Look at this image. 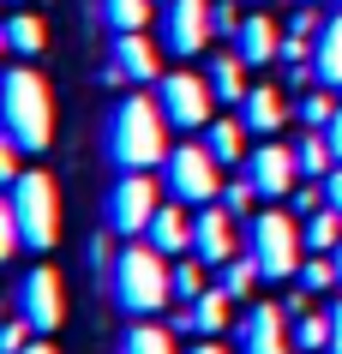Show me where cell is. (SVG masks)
<instances>
[{"label": "cell", "mask_w": 342, "mask_h": 354, "mask_svg": "<svg viewBox=\"0 0 342 354\" xmlns=\"http://www.w3.org/2000/svg\"><path fill=\"white\" fill-rule=\"evenodd\" d=\"M108 270H114V300H120V313L151 318V313H162L174 300V264H169V252H156L151 241H133Z\"/></svg>", "instance_id": "cell-4"}, {"label": "cell", "mask_w": 342, "mask_h": 354, "mask_svg": "<svg viewBox=\"0 0 342 354\" xmlns=\"http://www.w3.org/2000/svg\"><path fill=\"white\" fill-rule=\"evenodd\" d=\"M205 78H210V91L222 96V102H240V96L252 91V84H247V60L234 55V48H228V55H216V60H210V66H205Z\"/></svg>", "instance_id": "cell-21"}, {"label": "cell", "mask_w": 342, "mask_h": 354, "mask_svg": "<svg viewBox=\"0 0 342 354\" xmlns=\"http://www.w3.org/2000/svg\"><path fill=\"white\" fill-rule=\"evenodd\" d=\"M156 6H169V0H156Z\"/></svg>", "instance_id": "cell-43"}, {"label": "cell", "mask_w": 342, "mask_h": 354, "mask_svg": "<svg viewBox=\"0 0 342 354\" xmlns=\"http://www.w3.org/2000/svg\"><path fill=\"white\" fill-rule=\"evenodd\" d=\"M108 84H156V48L144 42V30H126V37H114V60H108Z\"/></svg>", "instance_id": "cell-14"}, {"label": "cell", "mask_w": 342, "mask_h": 354, "mask_svg": "<svg viewBox=\"0 0 342 354\" xmlns=\"http://www.w3.org/2000/svg\"><path fill=\"white\" fill-rule=\"evenodd\" d=\"M156 180L151 174H120L108 187V228L120 234V241H144V228H151L156 216Z\"/></svg>", "instance_id": "cell-8"}, {"label": "cell", "mask_w": 342, "mask_h": 354, "mask_svg": "<svg viewBox=\"0 0 342 354\" xmlns=\"http://www.w3.org/2000/svg\"><path fill=\"white\" fill-rule=\"evenodd\" d=\"M330 259H336V277H342V246H336V252H330Z\"/></svg>", "instance_id": "cell-41"}, {"label": "cell", "mask_w": 342, "mask_h": 354, "mask_svg": "<svg viewBox=\"0 0 342 354\" xmlns=\"http://www.w3.org/2000/svg\"><path fill=\"white\" fill-rule=\"evenodd\" d=\"M60 241V192L48 174H19L0 216V252H48Z\"/></svg>", "instance_id": "cell-2"}, {"label": "cell", "mask_w": 342, "mask_h": 354, "mask_svg": "<svg viewBox=\"0 0 342 354\" xmlns=\"http://www.w3.org/2000/svg\"><path fill=\"white\" fill-rule=\"evenodd\" d=\"M6 48H12L19 60L42 55V48H48V24L30 19V12H12V19H6Z\"/></svg>", "instance_id": "cell-23"}, {"label": "cell", "mask_w": 342, "mask_h": 354, "mask_svg": "<svg viewBox=\"0 0 342 354\" xmlns=\"http://www.w3.org/2000/svg\"><path fill=\"white\" fill-rule=\"evenodd\" d=\"M19 318L37 336L60 330V318H66V288H60V277L48 270V264H30V270L19 277Z\"/></svg>", "instance_id": "cell-9"}, {"label": "cell", "mask_w": 342, "mask_h": 354, "mask_svg": "<svg viewBox=\"0 0 342 354\" xmlns=\"http://www.w3.org/2000/svg\"><path fill=\"white\" fill-rule=\"evenodd\" d=\"M216 37V6L210 0H169L162 6V48L169 55H205Z\"/></svg>", "instance_id": "cell-10"}, {"label": "cell", "mask_w": 342, "mask_h": 354, "mask_svg": "<svg viewBox=\"0 0 342 354\" xmlns=\"http://www.w3.org/2000/svg\"><path fill=\"white\" fill-rule=\"evenodd\" d=\"M205 150L222 168H240V156H247V120H210L205 127Z\"/></svg>", "instance_id": "cell-20"}, {"label": "cell", "mask_w": 342, "mask_h": 354, "mask_svg": "<svg viewBox=\"0 0 342 354\" xmlns=\"http://www.w3.org/2000/svg\"><path fill=\"white\" fill-rule=\"evenodd\" d=\"M192 252H198L205 264H228L234 259V210L228 205L192 210Z\"/></svg>", "instance_id": "cell-13"}, {"label": "cell", "mask_w": 342, "mask_h": 354, "mask_svg": "<svg viewBox=\"0 0 342 354\" xmlns=\"http://www.w3.org/2000/svg\"><path fill=\"white\" fill-rule=\"evenodd\" d=\"M144 241L156 246V252H169V259H187L192 252V210L174 198V205H162L151 216V228H144Z\"/></svg>", "instance_id": "cell-15"}, {"label": "cell", "mask_w": 342, "mask_h": 354, "mask_svg": "<svg viewBox=\"0 0 342 354\" xmlns=\"http://www.w3.org/2000/svg\"><path fill=\"white\" fill-rule=\"evenodd\" d=\"M252 198H258V187H252L247 174H240V180H228V187H222V205L234 210V216H247V205H252Z\"/></svg>", "instance_id": "cell-33"}, {"label": "cell", "mask_w": 342, "mask_h": 354, "mask_svg": "<svg viewBox=\"0 0 342 354\" xmlns=\"http://www.w3.org/2000/svg\"><path fill=\"white\" fill-rule=\"evenodd\" d=\"M301 6H319V0H301Z\"/></svg>", "instance_id": "cell-42"}, {"label": "cell", "mask_w": 342, "mask_h": 354, "mask_svg": "<svg viewBox=\"0 0 342 354\" xmlns=\"http://www.w3.org/2000/svg\"><path fill=\"white\" fill-rule=\"evenodd\" d=\"M19 354H55V342L42 336V342H30V348H19Z\"/></svg>", "instance_id": "cell-40"}, {"label": "cell", "mask_w": 342, "mask_h": 354, "mask_svg": "<svg viewBox=\"0 0 342 354\" xmlns=\"http://www.w3.org/2000/svg\"><path fill=\"white\" fill-rule=\"evenodd\" d=\"M294 156H301V174H306V180H324V174L336 168V150H330V138H324V132H312V127H306V138L294 145Z\"/></svg>", "instance_id": "cell-24"}, {"label": "cell", "mask_w": 342, "mask_h": 354, "mask_svg": "<svg viewBox=\"0 0 342 354\" xmlns=\"http://www.w3.org/2000/svg\"><path fill=\"white\" fill-rule=\"evenodd\" d=\"M336 109H342V102H336V91H312V96H306V102H301V127L324 132V127H330V120H336Z\"/></svg>", "instance_id": "cell-30"}, {"label": "cell", "mask_w": 342, "mask_h": 354, "mask_svg": "<svg viewBox=\"0 0 342 354\" xmlns=\"http://www.w3.org/2000/svg\"><path fill=\"white\" fill-rule=\"evenodd\" d=\"M336 259H330V252H312V259L301 264V288L306 295H324V288H336Z\"/></svg>", "instance_id": "cell-29"}, {"label": "cell", "mask_w": 342, "mask_h": 354, "mask_svg": "<svg viewBox=\"0 0 342 354\" xmlns=\"http://www.w3.org/2000/svg\"><path fill=\"white\" fill-rule=\"evenodd\" d=\"M240 174L258 187V198H288V192L306 180V174H301V156H294V145H276V138H265V145L252 150Z\"/></svg>", "instance_id": "cell-11"}, {"label": "cell", "mask_w": 342, "mask_h": 354, "mask_svg": "<svg viewBox=\"0 0 342 354\" xmlns=\"http://www.w3.org/2000/svg\"><path fill=\"white\" fill-rule=\"evenodd\" d=\"M294 348L301 354H324L330 348V313H301L294 318Z\"/></svg>", "instance_id": "cell-27"}, {"label": "cell", "mask_w": 342, "mask_h": 354, "mask_svg": "<svg viewBox=\"0 0 342 354\" xmlns=\"http://www.w3.org/2000/svg\"><path fill=\"white\" fill-rule=\"evenodd\" d=\"M234 30H240V6H234V0H222V6H216V37L234 42Z\"/></svg>", "instance_id": "cell-34"}, {"label": "cell", "mask_w": 342, "mask_h": 354, "mask_svg": "<svg viewBox=\"0 0 342 354\" xmlns=\"http://www.w3.org/2000/svg\"><path fill=\"white\" fill-rule=\"evenodd\" d=\"M24 330H30V324H24V318H12V324H6V336H0V348H6V354L30 348V342H24Z\"/></svg>", "instance_id": "cell-35"}, {"label": "cell", "mask_w": 342, "mask_h": 354, "mask_svg": "<svg viewBox=\"0 0 342 354\" xmlns=\"http://www.w3.org/2000/svg\"><path fill=\"white\" fill-rule=\"evenodd\" d=\"M288 205H294V216H312V210H324L330 198H324V187H312V180H301V187L288 192Z\"/></svg>", "instance_id": "cell-32"}, {"label": "cell", "mask_w": 342, "mask_h": 354, "mask_svg": "<svg viewBox=\"0 0 342 354\" xmlns=\"http://www.w3.org/2000/svg\"><path fill=\"white\" fill-rule=\"evenodd\" d=\"M301 234H306V252H336L342 246V210L324 205L312 216H301Z\"/></svg>", "instance_id": "cell-22"}, {"label": "cell", "mask_w": 342, "mask_h": 354, "mask_svg": "<svg viewBox=\"0 0 342 354\" xmlns=\"http://www.w3.org/2000/svg\"><path fill=\"white\" fill-rule=\"evenodd\" d=\"M120 354H174V336L162 324H151V318H138L133 330L120 336Z\"/></svg>", "instance_id": "cell-26"}, {"label": "cell", "mask_w": 342, "mask_h": 354, "mask_svg": "<svg viewBox=\"0 0 342 354\" xmlns=\"http://www.w3.org/2000/svg\"><path fill=\"white\" fill-rule=\"evenodd\" d=\"M228 306H234V295L205 288L198 300H187V313H174V330H187V336H216V330L228 324Z\"/></svg>", "instance_id": "cell-18"}, {"label": "cell", "mask_w": 342, "mask_h": 354, "mask_svg": "<svg viewBox=\"0 0 342 354\" xmlns=\"http://www.w3.org/2000/svg\"><path fill=\"white\" fill-rule=\"evenodd\" d=\"M187 354H228V348H222V342H216V336H198V342H192Z\"/></svg>", "instance_id": "cell-39"}, {"label": "cell", "mask_w": 342, "mask_h": 354, "mask_svg": "<svg viewBox=\"0 0 342 354\" xmlns=\"http://www.w3.org/2000/svg\"><path fill=\"white\" fill-rule=\"evenodd\" d=\"M156 102H162V114H169L174 132H205L216 91H210L205 73H162L156 78Z\"/></svg>", "instance_id": "cell-7"}, {"label": "cell", "mask_w": 342, "mask_h": 354, "mask_svg": "<svg viewBox=\"0 0 342 354\" xmlns=\"http://www.w3.org/2000/svg\"><path fill=\"white\" fill-rule=\"evenodd\" d=\"M102 150H108V162L120 168V174H151V168L169 162V114H162V102L156 96H120L108 114V138H102Z\"/></svg>", "instance_id": "cell-1"}, {"label": "cell", "mask_w": 342, "mask_h": 354, "mask_svg": "<svg viewBox=\"0 0 342 354\" xmlns=\"http://www.w3.org/2000/svg\"><path fill=\"white\" fill-rule=\"evenodd\" d=\"M324 198H330V205H336V210H342V162H336V168H330V174H324Z\"/></svg>", "instance_id": "cell-37"}, {"label": "cell", "mask_w": 342, "mask_h": 354, "mask_svg": "<svg viewBox=\"0 0 342 354\" xmlns=\"http://www.w3.org/2000/svg\"><path fill=\"white\" fill-rule=\"evenodd\" d=\"M252 282H258V264H252V252H247V259L234 252V259L222 264V282H216V288H222V295H234V300H247V295H252Z\"/></svg>", "instance_id": "cell-28"}, {"label": "cell", "mask_w": 342, "mask_h": 354, "mask_svg": "<svg viewBox=\"0 0 342 354\" xmlns=\"http://www.w3.org/2000/svg\"><path fill=\"white\" fill-rule=\"evenodd\" d=\"M301 216H288V210H265V216H252L247 223V252L258 264V277L265 282H288L301 277Z\"/></svg>", "instance_id": "cell-5"}, {"label": "cell", "mask_w": 342, "mask_h": 354, "mask_svg": "<svg viewBox=\"0 0 342 354\" xmlns=\"http://www.w3.org/2000/svg\"><path fill=\"white\" fill-rule=\"evenodd\" d=\"M0 120H6V145L19 156L48 150V138H55V96H48V84L30 66L6 73V84H0Z\"/></svg>", "instance_id": "cell-3"}, {"label": "cell", "mask_w": 342, "mask_h": 354, "mask_svg": "<svg viewBox=\"0 0 342 354\" xmlns=\"http://www.w3.org/2000/svg\"><path fill=\"white\" fill-rule=\"evenodd\" d=\"M156 0H102V24H108L114 37H126V30H144Z\"/></svg>", "instance_id": "cell-25"}, {"label": "cell", "mask_w": 342, "mask_h": 354, "mask_svg": "<svg viewBox=\"0 0 342 354\" xmlns=\"http://www.w3.org/2000/svg\"><path fill=\"white\" fill-rule=\"evenodd\" d=\"M312 73H319L324 91H342V12H336V19H324L319 48H312Z\"/></svg>", "instance_id": "cell-19"}, {"label": "cell", "mask_w": 342, "mask_h": 354, "mask_svg": "<svg viewBox=\"0 0 342 354\" xmlns=\"http://www.w3.org/2000/svg\"><path fill=\"white\" fill-rule=\"evenodd\" d=\"M324 313H330V348H324V354H342V300H330Z\"/></svg>", "instance_id": "cell-36"}, {"label": "cell", "mask_w": 342, "mask_h": 354, "mask_svg": "<svg viewBox=\"0 0 342 354\" xmlns=\"http://www.w3.org/2000/svg\"><path fill=\"white\" fill-rule=\"evenodd\" d=\"M283 313H288V306H270V300L247 306L240 324H234V354H288V324H283Z\"/></svg>", "instance_id": "cell-12"}, {"label": "cell", "mask_w": 342, "mask_h": 354, "mask_svg": "<svg viewBox=\"0 0 342 354\" xmlns=\"http://www.w3.org/2000/svg\"><path fill=\"white\" fill-rule=\"evenodd\" d=\"M240 120H247V132H283L288 127V96L276 91V84H252L247 96H240Z\"/></svg>", "instance_id": "cell-17"}, {"label": "cell", "mask_w": 342, "mask_h": 354, "mask_svg": "<svg viewBox=\"0 0 342 354\" xmlns=\"http://www.w3.org/2000/svg\"><path fill=\"white\" fill-rule=\"evenodd\" d=\"M234 55L247 60V66H270V60H283V37H276V19H265V12L240 19V30H234Z\"/></svg>", "instance_id": "cell-16"}, {"label": "cell", "mask_w": 342, "mask_h": 354, "mask_svg": "<svg viewBox=\"0 0 342 354\" xmlns=\"http://www.w3.org/2000/svg\"><path fill=\"white\" fill-rule=\"evenodd\" d=\"M336 6H342V0H336Z\"/></svg>", "instance_id": "cell-44"}, {"label": "cell", "mask_w": 342, "mask_h": 354, "mask_svg": "<svg viewBox=\"0 0 342 354\" xmlns=\"http://www.w3.org/2000/svg\"><path fill=\"white\" fill-rule=\"evenodd\" d=\"M162 187H169V198H180L187 210H205L222 198V162L205 150V138L198 145H174L169 162H162Z\"/></svg>", "instance_id": "cell-6"}, {"label": "cell", "mask_w": 342, "mask_h": 354, "mask_svg": "<svg viewBox=\"0 0 342 354\" xmlns=\"http://www.w3.org/2000/svg\"><path fill=\"white\" fill-rule=\"evenodd\" d=\"M174 295H180V300L205 295V259H198V252H187V259L174 264Z\"/></svg>", "instance_id": "cell-31"}, {"label": "cell", "mask_w": 342, "mask_h": 354, "mask_svg": "<svg viewBox=\"0 0 342 354\" xmlns=\"http://www.w3.org/2000/svg\"><path fill=\"white\" fill-rule=\"evenodd\" d=\"M324 138H330V150H336V162H342V109H336V120L324 127Z\"/></svg>", "instance_id": "cell-38"}]
</instances>
